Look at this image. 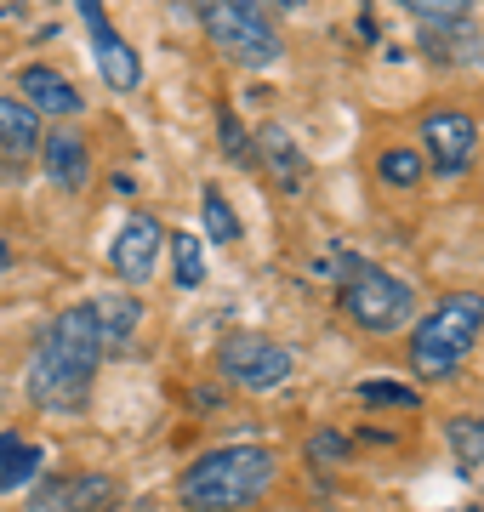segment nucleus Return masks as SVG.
<instances>
[{
  "mask_svg": "<svg viewBox=\"0 0 484 512\" xmlns=\"http://www.w3.org/2000/svg\"><path fill=\"white\" fill-rule=\"evenodd\" d=\"M257 154H262V165L280 177L285 194H302V183H308V154L297 148L291 131H285V126H262L257 131Z\"/></svg>",
  "mask_w": 484,
  "mask_h": 512,
  "instance_id": "15",
  "label": "nucleus"
},
{
  "mask_svg": "<svg viewBox=\"0 0 484 512\" xmlns=\"http://www.w3.org/2000/svg\"><path fill=\"white\" fill-rule=\"evenodd\" d=\"M200 29L211 35V46L223 57H234L240 69H268V63H280L285 40L274 29V18L262 12L257 0H205L200 12Z\"/></svg>",
  "mask_w": 484,
  "mask_h": 512,
  "instance_id": "5",
  "label": "nucleus"
},
{
  "mask_svg": "<svg viewBox=\"0 0 484 512\" xmlns=\"http://www.w3.org/2000/svg\"><path fill=\"white\" fill-rule=\"evenodd\" d=\"M280 461L262 444H223L205 450L200 461H188L177 473V501L188 512H251L262 495L274 490Z\"/></svg>",
  "mask_w": 484,
  "mask_h": 512,
  "instance_id": "2",
  "label": "nucleus"
},
{
  "mask_svg": "<svg viewBox=\"0 0 484 512\" xmlns=\"http://www.w3.org/2000/svg\"><path fill=\"white\" fill-rule=\"evenodd\" d=\"M18 103L35 114V120H80V114H86L80 86L63 69H52V63H23L18 69Z\"/></svg>",
  "mask_w": 484,
  "mask_h": 512,
  "instance_id": "11",
  "label": "nucleus"
},
{
  "mask_svg": "<svg viewBox=\"0 0 484 512\" xmlns=\"http://www.w3.org/2000/svg\"><path fill=\"white\" fill-rule=\"evenodd\" d=\"M0 154H6V160L40 154V120L23 109L18 97H0Z\"/></svg>",
  "mask_w": 484,
  "mask_h": 512,
  "instance_id": "17",
  "label": "nucleus"
},
{
  "mask_svg": "<svg viewBox=\"0 0 484 512\" xmlns=\"http://www.w3.org/2000/svg\"><path fill=\"white\" fill-rule=\"evenodd\" d=\"M166 256H171V285L177 291H200L205 285V245L200 234H166Z\"/></svg>",
  "mask_w": 484,
  "mask_h": 512,
  "instance_id": "18",
  "label": "nucleus"
},
{
  "mask_svg": "<svg viewBox=\"0 0 484 512\" xmlns=\"http://www.w3.org/2000/svg\"><path fill=\"white\" fill-rule=\"evenodd\" d=\"M336 302H342V313L359 330H371V336H393V330L416 325V285L399 279L393 268H382V262H365V256H348L342 262Z\"/></svg>",
  "mask_w": 484,
  "mask_h": 512,
  "instance_id": "4",
  "label": "nucleus"
},
{
  "mask_svg": "<svg viewBox=\"0 0 484 512\" xmlns=\"http://www.w3.org/2000/svg\"><path fill=\"white\" fill-rule=\"evenodd\" d=\"M416 148H422V165L433 177H467L473 160H479V120L467 109H428L422 114V131H416Z\"/></svg>",
  "mask_w": 484,
  "mask_h": 512,
  "instance_id": "7",
  "label": "nucleus"
},
{
  "mask_svg": "<svg viewBox=\"0 0 484 512\" xmlns=\"http://www.w3.org/2000/svg\"><path fill=\"white\" fill-rule=\"evenodd\" d=\"M200 217H205V234L217 239V245H240L245 239V228H240V211L223 200V188L217 183H205V194H200Z\"/></svg>",
  "mask_w": 484,
  "mask_h": 512,
  "instance_id": "20",
  "label": "nucleus"
},
{
  "mask_svg": "<svg viewBox=\"0 0 484 512\" xmlns=\"http://www.w3.org/2000/svg\"><path fill=\"white\" fill-rule=\"evenodd\" d=\"M160 251H166V228H160V217H149V211H131V217L114 228V245H109L114 279H120L126 291L149 285L154 268H160Z\"/></svg>",
  "mask_w": 484,
  "mask_h": 512,
  "instance_id": "10",
  "label": "nucleus"
},
{
  "mask_svg": "<svg viewBox=\"0 0 484 512\" xmlns=\"http://www.w3.org/2000/svg\"><path fill=\"white\" fill-rule=\"evenodd\" d=\"M416 29H422V52L433 63H473L484 46L479 23H473V6L467 0H410L405 6Z\"/></svg>",
  "mask_w": 484,
  "mask_h": 512,
  "instance_id": "8",
  "label": "nucleus"
},
{
  "mask_svg": "<svg viewBox=\"0 0 484 512\" xmlns=\"http://www.w3.org/2000/svg\"><path fill=\"white\" fill-rule=\"evenodd\" d=\"M40 171H46V183L63 188V194H86L92 188V148L80 131H46L40 137Z\"/></svg>",
  "mask_w": 484,
  "mask_h": 512,
  "instance_id": "12",
  "label": "nucleus"
},
{
  "mask_svg": "<svg viewBox=\"0 0 484 512\" xmlns=\"http://www.w3.org/2000/svg\"><path fill=\"white\" fill-rule=\"evenodd\" d=\"M445 439H450V450H456V461H462L467 473L484 467V416H450Z\"/></svg>",
  "mask_w": 484,
  "mask_h": 512,
  "instance_id": "21",
  "label": "nucleus"
},
{
  "mask_svg": "<svg viewBox=\"0 0 484 512\" xmlns=\"http://www.w3.org/2000/svg\"><path fill=\"white\" fill-rule=\"evenodd\" d=\"M376 177H382V188H416L422 177H428V165H422V148H416V143L382 148V160H376Z\"/></svg>",
  "mask_w": 484,
  "mask_h": 512,
  "instance_id": "19",
  "label": "nucleus"
},
{
  "mask_svg": "<svg viewBox=\"0 0 484 512\" xmlns=\"http://www.w3.org/2000/svg\"><path fill=\"white\" fill-rule=\"evenodd\" d=\"M308 461H348V439H336V433L308 439Z\"/></svg>",
  "mask_w": 484,
  "mask_h": 512,
  "instance_id": "24",
  "label": "nucleus"
},
{
  "mask_svg": "<svg viewBox=\"0 0 484 512\" xmlns=\"http://www.w3.org/2000/svg\"><path fill=\"white\" fill-rule=\"evenodd\" d=\"M40 467H46V450H35L23 433H0V495L40 484Z\"/></svg>",
  "mask_w": 484,
  "mask_h": 512,
  "instance_id": "16",
  "label": "nucleus"
},
{
  "mask_svg": "<svg viewBox=\"0 0 484 512\" xmlns=\"http://www.w3.org/2000/svg\"><path fill=\"white\" fill-rule=\"evenodd\" d=\"M114 501V484L103 473H69V478H40L29 495V512H103Z\"/></svg>",
  "mask_w": 484,
  "mask_h": 512,
  "instance_id": "13",
  "label": "nucleus"
},
{
  "mask_svg": "<svg viewBox=\"0 0 484 512\" xmlns=\"http://www.w3.org/2000/svg\"><path fill=\"white\" fill-rule=\"evenodd\" d=\"M359 404H393V410H416V387H393V382H359Z\"/></svg>",
  "mask_w": 484,
  "mask_h": 512,
  "instance_id": "22",
  "label": "nucleus"
},
{
  "mask_svg": "<svg viewBox=\"0 0 484 512\" xmlns=\"http://www.w3.org/2000/svg\"><path fill=\"white\" fill-rule=\"evenodd\" d=\"M75 18L86 23L92 63H97V74H103V86H109V92H137V86H143V52H137V46H131L120 29H114L109 12H103L97 0H80Z\"/></svg>",
  "mask_w": 484,
  "mask_h": 512,
  "instance_id": "9",
  "label": "nucleus"
},
{
  "mask_svg": "<svg viewBox=\"0 0 484 512\" xmlns=\"http://www.w3.org/2000/svg\"><path fill=\"white\" fill-rule=\"evenodd\" d=\"M484 336V291H450L433 313L410 325V370L422 382H450Z\"/></svg>",
  "mask_w": 484,
  "mask_h": 512,
  "instance_id": "3",
  "label": "nucleus"
},
{
  "mask_svg": "<svg viewBox=\"0 0 484 512\" xmlns=\"http://www.w3.org/2000/svg\"><path fill=\"white\" fill-rule=\"evenodd\" d=\"M217 376L240 393H280L291 376H297V353L274 342V336H257V330H240L217 348Z\"/></svg>",
  "mask_w": 484,
  "mask_h": 512,
  "instance_id": "6",
  "label": "nucleus"
},
{
  "mask_svg": "<svg viewBox=\"0 0 484 512\" xmlns=\"http://www.w3.org/2000/svg\"><path fill=\"white\" fill-rule=\"evenodd\" d=\"M217 137H223V148H228V160H240V165H257V154H251V143H245V131H240V120L234 114H217Z\"/></svg>",
  "mask_w": 484,
  "mask_h": 512,
  "instance_id": "23",
  "label": "nucleus"
},
{
  "mask_svg": "<svg viewBox=\"0 0 484 512\" xmlns=\"http://www.w3.org/2000/svg\"><path fill=\"white\" fill-rule=\"evenodd\" d=\"M97 365H103V336H97L92 308L75 302V308H63L52 325L40 330L29 370H23V393L46 416H80L86 399H92Z\"/></svg>",
  "mask_w": 484,
  "mask_h": 512,
  "instance_id": "1",
  "label": "nucleus"
},
{
  "mask_svg": "<svg viewBox=\"0 0 484 512\" xmlns=\"http://www.w3.org/2000/svg\"><path fill=\"white\" fill-rule=\"evenodd\" d=\"M97 319V336H103V353H120L131 348V336H137V325H143V302L131 291H114V296H92L86 302Z\"/></svg>",
  "mask_w": 484,
  "mask_h": 512,
  "instance_id": "14",
  "label": "nucleus"
}]
</instances>
